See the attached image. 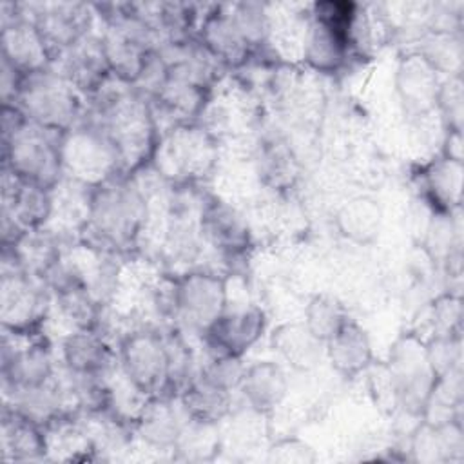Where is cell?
<instances>
[{"instance_id":"cell-13","label":"cell","mask_w":464,"mask_h":464,"mask_svg":"<svg viewBox=\"0 0 464 464\" xmlns=\"http://www.w3.org/2000/svg\"><path fill=\"white\" fill-rule=\"evenodd\" d=\"M188 419L179 397L160 395L147 401L134 426L147 444L160 450H174Z\"/></svg>"},{"instance_id":"cell-28","label":"cell","mask_w":464,"mask_h":464,"mask_svg":"<svg viewBox=\"0 0 464 464\" xmlns=\"http://www.w3.org/2000/svg\"><path fill=\"white\" fill-rule=\"evenodd\" d=\"M214 422L188 419L174 450L187 460H207L218 450V437L214 435Z\"/></svg>"},{"instance_id":"cell-20","label":"cell","mask_w":464,"mask_h":464,"mask_svg":"<svg viewBox=\"0 0 464 464\" xmlns=\"http://www.w3.org/2000/svg\"><path fill=\"white\" fill-rule=\"evenodd\" d=\"M350 34L312 20L304 34V58L321 72L335 71L350 51Z\"/></svg>"},{"instance_id":"cell-23","label":"cell","mask_w":464,"mask_h":464,"mask_svg":"<svg viewBox=\"0 0 464 464\" xmlns=\"http://www.w3.org/2000/svg\"><path fill=\"white\" fill-rule=\"evenodd\" d=\"M402 82L399 83V91L408 102V107L424 111L437 102V80L433 76L435 69L422 58L413 56L410 58L399 71Z\"/></svg>"},{"instance_id":"cell-26","label":"cell","mask_w":464,"mask_h":464,"mask_svg":"<svg viewBox=\"0 0 464 464\" xmlns=\"http://www.w3.org/2000/svg\"><path fill=\"white\" fill-rule=\"evenodd\" d=\"M274 346L294 366H308L317 355L319 341L299 324H285L274 332Z\"/></svg>"},{"instance_id":"cell-27","label":"cell","mask_w":464,"mask_h":464,"mask_svg":"<svg viewBox=\"0 0 464 464\" xmlns=\"http://www.w3.org/2000/svg\"><path fill=\"white\" fill-rule=\"evenodd\" d=\"M460 194V163L444 160L435 163L428 172V196L440 212H451V205H459Z\"/></svg>"},{"instance_id":"cell-22","label":"cell","mask_w":464,"mask_h":464,"mask_svg":"<svg viewBox=\"0 0 464 464\" xmlns=\"http://www.w3.org/2000/svg\"><path fill=\"white\" fill-rule=\"evenodd\" d=\"M178 397L188 417L203 422L218 424L230 410V393L205 382L198 375Z\"/></svg>"},{"instance_id":"cell-2","label":"cell","mask_w":464,"mask_h":464,"mask_svg":"<svg viewBox=\"0 0 464 464\" xmlns=\"http://www.w3.org/2000/svg\"><path fill=\"white\" fill-rule=\"evenodd\" d=\"M14 105L29 121L65 134L82 114V92L58 71L44 69L24 76Z\"/></svg>"},{"instance_id":"cell-19","label":"cell","mask_w":464,"mask_h":464,"mask_svg":"<svg viewBox=\"0 0 464 464\" xmlns=\"http://www.w3.org/2000/svg\"><path fill=\"white\" fill-rule=\"evenodd\" d=\"M239 388L256 411L266 413L281 404L288 384L286 375L279 364L272 361H261L245 370Z\"/></svg>"},{"instance_id":"cell-33","label":"cell","mask_w":464,"mask_h":464,"mask_svg":"<svg viewBox=\"0 0 464 464\" xmlns=\"http://www.w3.org/2000/svg\"><path fill=\"white\" fill-rule=\"evenodd\" d=\"M268 460L272 462H314L315 453L312 451L310 446H306L301 440L295 439H286L272 446L268 453Z\"/></svg>"},{"instance_id":"cell-15","label":"cell","mask_w":464,"mask_h":464,"mask_svg":"<svg viewBox=\"0 0 464 464\" xmlns=\"http://www.w3.org/2000/svg\"><path fill=\"white\" fill-rule=\"evenodd\" d=\"M199 230L203 239L228 256L241 254L250 243L246 221L221 201H210L201 208Z\"/></svg>"},{"instance_id":"cell-17","label":"cell","mask_w":464,"mask_h":464,"mask_svg":"<svg viewBox=\"0 0 464 464\" xmlns=\"http://www.w3.org/2000/svg\"><path fill=\"white\" fill-rule=\"evenodd\" d=\"M326 352L332 366L346 377L361 373L372 362L370 339L366 332L350 319L326 341Z\"/></svg>"},{"instance_id":"cell-4","label":"cell","mask_w":464,"mask_h":464,"mask_svg":"<svg viewBox=\"0 0 464 464\" xmlns=\"http://www.w3.org/2000/svg\"><path fill=\"white\" fill-rule=\"evenodd\" d=\"M45 283L27 274L14 252L4 246L2 257V292L0 315L4 330L36 332V326L45 317L47 290Z\"/></svg>"},{"instance_id":"cell-21","label":"cell","mask_w":464,"mask_h":464,"mask_svg":"<svg viewBox=\"0 0 464 464\" xmlns=\"http://www.w3.org/2000/svg\"><path fill=\"white\" fill-rule=\"evenodd\" d=\"M201 40L207 51L227 63H239L246 58L250 45L237 31L230 14H212L205 20Z\"/></svg>"},{"instance_id":"cell-8","label":"cell","mask_w":464,"mask_h":464,"mask_svg":"<svg viewBox=\"0 0 464 464\" xmlns=\"http://www.w3.org/2000/svg\"><path fill=\"white\" fill-rule=\"evenodd\" d=\"M390 381L399 406L410 415H422L437 382L424 346L413 339L397 344L390 364Z\"/></svg>"},{"instance_id":"cell-3","label":"cell","mask_w":464,"mask_h":464,"mask_svg":"<svg viewBox=\"0 0 464 464\" xmlns=\"http://www.w3.org/2000/svg\"><path fill=\"white\" fill-rule=\"evenodd\" d=\"M63 134L27 121L18 132L4 140V167L20 179L53 190L63 176Z\"/></svg>"},{"instance_id":"cell-16","label":"cell","mask_w":464,"mask_h":464,"mask_svg":"<svg viewBox=\"0 0 464 464\" xmlns=\"http://www.w3.org/2000/svg\"><path fill=\"white\" fill-rule=\"evenodd\" d=\"M212 140L205 129L178 127L165 147V154L183 176H201L214 161Z\"/></svg>"},{"instance_id":"cell-18","label":"cell","mask_w":464,"mask_h":464,"mask_svg":"<svg viewBox=\"0 0 464 464\" xmlns=\"http://www.w3.org/2000/svg\"><path fill=\"white\" fill-rule=\"evenodd\" d=\"M2 450L4 457L11 460H34L45 457V430L5 406L2 419Z\"/></svg>"},{"instance_id":"cell-24","label":"cell","mask_w":464,"mask_h":464,"mask_svg":"<svg viewBox=\"0 0 464 464\" xmlns=\"http://www.w3.org/2000/svg\"><path fill=\"white\" fill-rule=\"evenodd\" d=\"M337 225L343 236L353 243L366 245L372 243L379 234L381 210L373 199L357 198L339 210Z\"/></svg>"},{"instance_id":"cell-30","label":"cell","mask_w":464,"mask_h":464,"mask_svg":"<svg viewBox=\"0 0 464 464\" xmlns=\"http://www.w3.org/2000/svg\"><path fill=\"white\" fill-rule=\"evenodd\" d=\"M426 359L437 379L459 370L460 364V337L435 335L424 348Z\"/></svg>"},{"instance_id":"cell-12","label":"cell","mask_w":464,"mask_h":464,"mask_svg":"<svg viewBox=\"0 0 464 464\" xmlns=\"http://www.w3.org/2000/svg\"><path fill=\"white\" fill-rule=\"evenodd\" d=\"M62 361L74 375L105 377L116 364V353L98 328H82L63 339Z\"/></svg>"},{"instance_id":"cell-31","label":"cell","mask_w":464,"mask_h":464,"mask_svg":"<svg viewBox=\"0 0 464 464\" xmlns=\"http://www.w3.org/2000/svg\"><path fill=\"white\" fill-rule=\"evenodd\" d=\"M444 118L448 120V130H460L462 120V83L460 78H450L439 91L437 102Z\"/></svg>"},{"instance_id":"cell-6","label":"cell","mask_w":464,"mask_h":464,"mask_svg":"<svg viewBox=\"0 0 464 464\" xmlns=\"http://www.w3.org/2000/svg\"><path fill=\"white\" fill-rule=\"evenodd\" d=\"M121 373L147 397L169 395V359L163 332L136 330L118 348Z\"/></svg>"},{"instance_id":"cell-29","label":"cell","mask_w":464,"mask_h":464,"mask_svg":"<svg viewBox=\"0 0 464 464\" xmlns=\"http://www.w3.org/2000/svg\"><path fill=\"white\" fill-rule=\"evenodd\" d=\"M245 366L241 357L236 355H212L210 361L196 373L205 382L232 393V390L239 388L245 375Z\"/></svg>"},{"instance_id":"cell-5","label":"cell","mask_w":464,"mask_h":464,"mask_svg":"<svg viewBox=\"0 0 464 464\" xmlns=\"http://www.w3.org/2000/svg\"><path fill=\"white\" fill-rule=\"evenodd\" d=\"M62 169L63 176L87 187H98L121 172L112 143L91 123L63 134Z\"/></svg>"},{"instance_id":"cell-7","label":"cell","mask_w":464,"mask_h":464,"mask_svg":"<svg viewBox=\"0 0 464 464\" xmlns=\"http://www.w3.org/2000/svg\"><path fill=\"white\" fill-rule=\"evenodd\" d=\"M227 310L225 281L212 272H190L176 279L174 319L185 328L205 334Z\"/></svg>"},{"instance_id":"cell-25","label":"cell","mask_w":464,"mask_h":464,"mask_svg":"<svg viewBox=\"0 0 464 464\" xmlns=\"http://www.w3.org/2000/svg\"><path fill=\"white\" fill-rule=\"evenodd\" d=\"M346 321L348 315L343 304L330 295L312 297L304 310V328L319 343H326Z\"/></svg>"},{"instance_id":"cell-14","label":"cell","mask_w":464,"mask_h":464,"mask_svg":"<svg viewBox=\"0 0 464 464\" xmlns=\"http://www.w3.org/2000/svg\"><path fill=\"white\" fill-rule=\"evenodd\" d=\"M2 60L22 76L44 71L53 62L33 22L22 18L2 29Z\"/></svg>"},{"instance_id":"cell-11","label":"cell","mask_w":464,"mask_h":464,"mask_svg":"<svg viewBox=\"0 0 464 464\" xmlns=\"http://www.w3.org/2000/svg\"><path fill=\"white\" fill-rule=\"evenodd\" d=\"M60 74L71 82L82 94L98 92L111 74L102 38L83 36L65 49L60 56Z\"/></svg>"},{"instance_id":"cell-1","label":"cell","mask_w":464,"mask_h":464,"mask_svg":"<svg viewBox=\"0 0 464 464\" xmlns=\"http://www.w3.org/2000/svg\"><path fill=\"white\" fill-rule=\"evenodd\" d=\"M147 218L145 198L125 178H111L92 188L89 216L80 230L83 245L96 252L116 254L132 246Z\"/></svg>"},{"instance_id":"cell-32","label":"cell","mask_w":464,"mask_h":464,"mask_svg":"<svg viewBox=\"0 0 464 464\" xmlns=\"http://www.w3.org/2000/svg\"><path fill=\"white\" fill-rule=\"evenodd\" d=\"M433 323L437 328V335L460 337V301L453 295L440 297L435 303Z\"/></svg>"},{"instance_id":"cell-10","label":"cell","mask_w":464,"mask_h":464,"mask_svg":"<svg viewBox=\"0 0 464 464\" xmlns=\"http://www.w3.org/2000/svg\"><path fill=\"white\" fill-rule=\"evenodd\" d=\"M265 315L250 306L237 312H223L203 334L212 355L241 357L263 334Z\"/></svg>"},{"instance_id":"cell-9","label":"cell","mask_w":464,"mask_h":464,"mask_svg":"<svg viewBox=\"0 0 464 464\" xmlns=\"http://www.w3.org/2000/svg\"><path fill=\"white\" fill-rule=\"evenodd\" d=\"M91 24L89 9L82 4H51L36 13L33 25L42 36L51 60L54 62L65 49L87 36Z\"/></svg>"}]
</instances>
